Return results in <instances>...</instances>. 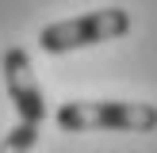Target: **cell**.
I'll list each match as a JSON object with an SVG mask.
<instances>
[{"mask_svg":"<svg viewBox=\"0 0 157 153\" xmlns=\"http://www.w3.org/2000/svg\"><path fill=\"white\" fill-rule=\"evenodd\" d=\"M38 142V122H27V119H19L12 130H8L4 138H0V153H8V149H31V145Z\"/></svg>","mask_w":157,"mask_h":153,"instance_id":"277c9868","label":"cell"},{"mask_svg":"<svg viewBox=\"0 0 157 153\" xmlns=\"http://www.w3.org/2000/svg\"><path fill=\"white\" fill-rule=\"evenodd\" d=\"M61 130H157L153 103H127V99H69L54 111Z\"/></svg>","mask_w":157,"mask_h":153,"instance_id":"6da1fadb","label":"cell"},{"mask_svg":"<svg viewBox=\"0 0 157 153\" xmlns=\"http://www.w3.org/2000/svg\"><path fill=\"white\" fill-rule=\"evenodd\" d=\"M0 69H4L8 99H12L15 115H19V119H27V122H42L50 107H46V96H42V88H38V80H35V69H31L27 50L8 46V50H4V61H0Z\"/></svg>","mask_w":157,"mask_h":153,"instance_id":"3957f363","label":"cell"},{"mask_svg":"<svg viewBox=\"0 0 157 153\" xmlns=\"http://www.w3.org/2000/svg\"><path fill=\"white\" fill-rule=\"evenodd\" d=\"M130 31V15L123 8H100L88 15H73V19L50 23L38 31V46L46 54H69L81 46H100L107 38H123Z\"/></svg>","mask_w":157,"mask_h":153,"instance_id":"7a4b0ae2","label":"cell"}]
</instances>
